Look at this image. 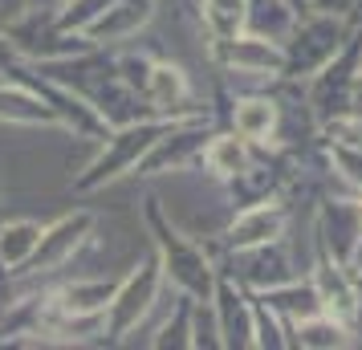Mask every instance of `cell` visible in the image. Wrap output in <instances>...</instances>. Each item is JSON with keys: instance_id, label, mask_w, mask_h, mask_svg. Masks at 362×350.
Returning a JSON list of instances; mask_svg holds the SVG:
<instances>
[{"instance_id": "obj_4", "label": "cell", "mask_w": 362, "mask_h": 350, "mask_svg": "<svg viewBox=\"0 0 362 350\" xmlns=\"http://www.w3.org/2000/svg\"><path fill=\"white\" fill-rule=\"evenodd\" d=\"M358 29V21H342V17H326V13H301L293 25V33L285 37V69L281 78L289 82H305L310 74L326 66L334 53L342 49L350 33Z\"/></svg>"}, {"instance_id": "obj_1", "label": "cell", "mask_w": 362, "mask_h": 350, "mask_svg": "<svg viewBox=\"0 0 362 350\" xmlns=\"http://www.w3.org/2000/svg\"><path fill=\"white\" fill-rule=\"evenodd\" d=\"M143 220L151 228V240H155V257L163 265V277L175 293H187V298H212L216 285V257L208 245L199 240H187V236L171 224V216L163 212V200L159 196H147L143 200Z\"/></svg>"}, {"instance_id": "obj_31", "label": "cell", "mask_w": 362, "mask_h": 350, "mask_svg": "<svg viewBox=\"0 0 362 350\" xmlns=\"http://www.w3.org/2000/svg\"><path fill=\"white\" fill-rule=\"evenodd\" d=\"M285 4H289V8H293L297 17H301V13H305V8H310V0H285Z\"/></svg>"}, {"instance_id": "obj_30", "label": "cell", "mask_w": 362, "mask_h": 350, "mask_svg": "<svg viewBox=\"0 0 362 350\" xmlns=\"http://www.w3.org/2000/svg\"><path fill=\"white\" fill-rule=\"evenodd\" d=\"M350 115L362 118V66H358V78H354V94H350Z\"/></svg>"}, {"instance_id": "obj_18", "label": "cell", "mask_w": 362, "mask_h": 350, "mask_svg": "<svg viewBox=\"0 0 362 350\" xmlns=\"http://www.w3.org/2000/svg\"><path fill=\"white\" fill-rule=\"evenodd\" d=\"M257 298L273 310V314H281L289 326L293 322H301V317H313V314H326V305H322V293H317V285H313V277H293V281L285 285H273V289H261Z\"/></svg>"}, {"instance_id": "obj_11", "label": "cell", "mask_w": 362, "mask_h": 350, "mask_svg": "<svg viewBox=\"0 0 362 350\" xmlns=\"http://www.w3.org/2000/svg\"><path fill=\"white\" fill-rule=\"evenodd\" d=\"M208 53H212V62L224 74H236V78H269V82H277L281 69H285V49L277 41H264V37L245 33V29L236 37H228V41H212Z\"/></svg>"}, {"instance_id": "obj_26", "label": "cell", "mask_w": 362, "mask_h": 350, "mask_svg": "<svg viewBox=\"0 0 362 350\" xmlns=\"http://www.w3.org/2000/svg\"><path fill=\"white\" fill-rule=\"evenodd\" d=\"M192 346L196 350H220L212 298H192Z\"/></svg>"}, {"instance_id": "obj_24", "label": "cell", "mask_w": 362, "mask_h": 350, "mask_svg": "<svg viewBox=\"0 0 362 350\" xmlns=\"http://www.w3.org/2000/svg\"><path fill=\"white\" fill-rule=\"evenodd\" d=\"M208 41H228L245 29V0H204Z\"/></svg>"}, {"instance_id": "obj_23", "label": "cell", "mask_w": 362, "mask_h": 350, "mask_svg": "<svg viewBox=\"0 0 362 350\" xmlns=\"http://www.w3.org/2000/svg\"><path fill=\"white\" fill-rule=\"evenodd\" d=\"M147 342L155 350H183V346H192V298H187V293H175L171 317L151 334Z\"/></svg>"}, {"instance_id": "obj_17", "label": "cell", "mask_w": 362, "mask_h": 350, "mask_svg": "<svg viewBox=\"0 0 362 350\" xmlns=\"http://www.w3.org/2000/svg\"><path fill=\"white\" fill-rule=\"evenodd\" d=\"M0 122H17V127H57L49 102L37 94L25 78H0Z\"/></svg>"}, {"instance_id": "obj_3", "label": "cell", "mask_w": 362, "mask_h": 350, "mask_svg": "<svg viewBox=\"0 0 362 350\" xmlns=\"http://www.w3.org/2000/svg\"><path fill=\"white\" fill-rule=\"evenodd\" d=\"M167 289V277H163V265H159V257L155 249L131 269V273H122L115 285V293L106 301V310H102V322H106V346H118V342H127L151 314H155V305L163 298Z\"/></svg>"}, {"instance_id": "obj_2", "label": "cell", "mask_w": 362, "mask_h": 350, "mask_svg": "<svg viewBox=\"0 0 362 350\" xmlns=\"http://www.w3.org/2000/svg\"><path fill=\"white\" fill-rule=\"evenodd\" d=\"M175 118H139V122H127V127H110L106 139L98 143L94 159L74 175V192L78 196H90V192H102V187L118 184L139 171V163L147 159V151L155 147V139L171 127Z\"/></svg>"}, {"instance_id": "obj_9", "label": "cell", "mask_w": 362, "mask_h": 350, "mask_svg": "<svg viewBox=\"0 0 362 350\" xmlns=\"http://www.w3.org/2000/svg\"><path fill=\"white\" fill-rule=\"evenodd\" d=\"M212 131H216L212 115L175 118V122L155 139V147L147 151V159L139 163L134 175H171V171H187V167H196L199 155H204V143L212 139Z\"/></svg>"}, {"instance_id": "obj_14", "label": "cell", "mask_w": 362, "mask_h": 350, "mask_svg": "<svg viewBox=\"0 0 362 350\" xmlns=\"http://www.w3.org/2000/svg\"><path fill=\"white\" fill-rule=\"evenodd\" d=\"M212 310H216V330L224 350H248L252 346V293L245 285H236L216 269L212 285Z\"/></svg>"}, {"instance_id": "obj_10", "label": "cell", "mask_w": 362, "mask_h": 350, "mask_svg": "<svg viewBox=\"0 0 362 350\" xmlns=\"http://www.w3.org/2000/svg\"><path fill=\"white\" fill-rule=\"evenodd\" d=\"M285 180H289V151L252 143L248 159L224 180V192H228L232 208H248V204L277 200L285 192Z\"/></svg>"}, {"instance_id": "obj_6", "label": "cell", "mask_w": 362, "mask_h": 350, "mask_svg": "<svg viewBox=\"0 0 362 350\" xmlns=\"http://www.w3.org/2000/svg\"><path fill=\"white\" fill-rule=\"evenodd\" d=\"M216 269L236 285H245L248 293H261V289H273V285H285L297 277V261L285 236L264 240V245H245V249H220Z\"/></svg>"}, {"instance_id": "obj_15", "label": "cell", "mask_w": 362, "mask_h": 350, "mask_svg": "<svg viewBox=\"0 0 362 350\" xmlns=\"http://www.w3.org/2000/svg\"><path fill=\"white\" fill-rule=\"evenodd\" d=\"M228 127L240 134V139L257 143V147H277V134H281V98H277V90L232 98Z\"/></svg>"}, {"instance_id": "obj_12", "label": "cell", "mask_w": 362, "mask_h": 350, "mask_svg": "<svg viewBox=\"0 0 362 350\" xmlns=\"http://www.w3.org/2000/svg\"><path fill=\"white\" fill-rule=\"evenodd\" d=\"M143 102L155 118H192V115H208L196 98V86L187 78V69L175 62L155 57L143 82Z\"/></svg>"}, {"instance_id": "obj_8", "label": "cell", "mask_w": 362, "mask_h": 350, "mask_svg": "<svg viewBox=\"0 0 362 350\" xmlns=\"http://www.w3.org/2000/svg\"><path fill=\"white\" fill-rule=\"evenodd\" d=\"M8 33V41L17 45V53L25 57V62H57V57H69V53H82L90 49L94 41L82 33H66L62 25H57V4L53 8H41V4H33L25 17L13 25V29H4Z\"/></svg>"}, {"instance_id": "obj_19", "label": "cell", "mask_w": 362, "mask_h": 350, "mask_svg": "<svg viewBox=\"0 0 362 350\" xmlns=\"http://www.w3.org/2000/svg\"><path fill=\"white\" fill-rule=\"evenodd\" d=\"M115 285L118 277H78V281H62L57 289H49L45 301L57 310H69V314H102Z\"/></svg>"}, {"instance_id": "obj_13", "label": "cell", "mask_w": 362, "mask_h": 350, "mask_svg": "<svg viewBox=\"0 0 362 350\" xmlns=\"http://www.w3.org/2000/svg\"><path fill=\"white\" fill-rule=\"evenodd\" d=\"M289 220H293V208L285 204V196L236 208V216L228 220V228L220 233V249H245V245L277 240V236L289 233Z\"/></svg>"}, {"instance_id": "obj_7", "label": "cell", "mask_w": 362, "mask_h": 350, "mask_svg": "<svg viewBox=\"0 0 362 350\" xmlns=\"http://www.w3.org/2000/svg\"><path fill=\"white\" fill-rule=\"evenodd\" d=\"M94 228H98V216L90 208H74L66 216H57L53 224H45L33 257H29V265L21 269V277L25 281H45V277H53L57 269H66L82 252V245L94 236Z\"/></svg>"}, {"instance_id": "obj_27", "label": "cell", "mask_w": 362, "mask_h": 350, "mask_svg": "<svg viewBox=\"0 0 362 350\" xmlns=\"http://www.w3.org/2000/svg\"><path fill=\"white\" fill-rule=\"evenodd\" d=\"M305 13H326L342 21H362V0H310Z\"/></svg>"}, {"instance_id": "obj_16", "label": "cell", "mask_w": 362, "mask_h": 350, "mask_svg": "<svg viewBox=\"0 0 362 350\" xmlns=\"http://www.w3.org/2000/svg\"><path fill=\"white\" fill-rule=\"evenodd\" d=\"M159 0H110L102 8V17H94L86 25V37L94 45H115V41H127L139 29H147L151 17H155Z\"/></svg>"}, {"instance_id": "obj_32", "label": "cell", "mask_w": 362, "mask_h": 350, "mask_svg": "<svg viewBox=\"0 0 362 350\" xmlns=\"http://www.w3.org/2000/svg\"><path fill=\"white\" fill-rule=\"evenodd\" d=\"M57 4H62V0H57Z\"/></svg>"}, {"instance_id": "obj_28", "label": "cell", "mask_w": 362, "mask_h": 350, "mask_svg": "<svg viewBox=\"0 0 362 350\" xmlns=\"http://www.w3.org/2000/svg\"><path fill=\"white\" fill-rule=\"evenodd\" d=\"M33 4H37V0H0V33H4V29H13V25H17Z\"/></svg>"}, {"instance_id": "obj_20", "label": "cell", "mask_w": 362, "mask_h": 350, "mask_svg": "<svg viewBox=\"0 0 362 350\" xmlns=\"http://www.w3.org/2000/svg\"><path fill=\"white\" fill-rule=\"evenodd\" d=\"M358 338L354 330L338 322L334 314H313V317H301L289 326V346H305V350H342V346H354Z\"/></svg>"}, {"instance_id": "obj_25", "label": "cell", "mask_w": 362, "mask_h": 350, "mask_svg": "<svg viewBox=\"0 0 362 350\" xmlns=\"http://www.w3.org/2000/svg\"><path fill=\"white\" fill-rule=\"evenodd\" d=\"M252 346L261 350H285L289 346V322L273 314L257 293H252Z\"/></svg>"}, {"instance_id": "obj_29", "label": "cell", "mask_w": 362, "mask_h": 350, "mask_svg": "<svg viewBox=\"0 0 362 350\" xmlns=\"http://www.w3.org/2000/svg\"><path fill=\"white\" fill-rule=\"evenodd\" d=\"M21 62H25V57H21L17 45L8 41V33H0V78H8V74H13Z\"/></svg>"}, {"instance_id": "obj_21", "label": "cell", "mask_w": 362, "mask_h": 350, "mask_svg": "<svg viewBox=\"0 0 362 350\" xmlns=\"http://www.w3.org/2000/svg\"><path fill=\"white\" fill-rule=\"evenodd\" d=\"M248 151H252V143H248V139H240V134L232 131V127H228V131H220V127H216L212 139L204 143L199 167H204L208 175H216V180L224 184L232 171H236V167H240V163L248 159Z\"/></svg>"}, {"instance_id": "obj_5", "label": "cell", "mask_w": 362, "mask_h": 350, "mask_svg": "<svg viewBox=\"0 0 362 350\" xmlns=\"http://www.w3.org/2000/svg\"><path fill=\"white\" fill-rule=\"evenodd\" d=\"M358 66H362V21L358 29L350 33L342 49L329 57L326 66L310 74L305 78V106H310L313 122H317V131L334 122V118L350 115V94H354V78H358Z\"/></svg>"}, {"instance_id": "obj_22", "label": "cell", "mask_w": 362, "mask_h": 350, "mask_svg": "<svg viewBox=\"0 0 362 350\" xmlns=\"http://www.w3.org/2000/svg\"><path fill=\"white\" fill-rule=\"evenodd\" d=\"M41 220H29V216H17V220H0V265L21 273L33 257L37 240H41Z\"/></svg>"}]
</instances>
